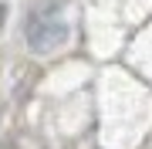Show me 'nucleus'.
Wrapping results in <instances>:
<instances>
[{
    "label": "nucleus",
    "mask_w": 152,
    "mask_h": 149,
    "mask_svg": "<svg viewBox=\"0 0 152 149\" xmlns=\"http://www.w3.org/2000/svg\"><path fill=\"white\" fill-rule=\"evenodd\" d=\"M64 37H68V27L54 14H34L27 21V44L37 51V54H48V51L61 48Z\"/></svg>",
    "instance_id": "nucleus-1"
}]
</instances>
